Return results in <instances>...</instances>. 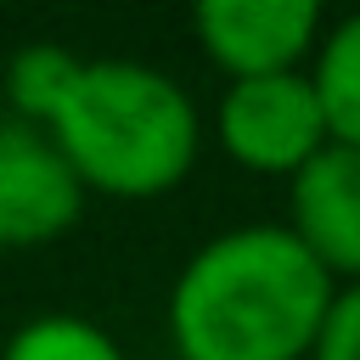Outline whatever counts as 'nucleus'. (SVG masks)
Here are the masks:
<instances>
[{
  "label": "nucleus",
  "mask_w": 360,
  "mask_h": 360,
  "mask_svg": "<svg viewBox=\"0 0 360 360\" xmlns=\"http://www.w3.org/2000/svg\"><path fill=\"white\" fill-rule=\"evenodd\" d=\"M0 124H6V107H0Z\"/></svg>",
  "instance_id": "9b49d317"
},
{
  "label": "nucleus",
  "mask_w": 360,
  "mask_h": 360,
  "mask_svg": "<svg viewBox=\"0 0 360 360\" xmlns=\"http://www.w3.org/2000/svg\"><path fill=\"white\" fill-rule=\"evenodd\" d=\"M309 360H360V281L332 292V304L321 315V332L309 343Z\"/></svg>",
  "instance_id": "9d476101"
},
{
  "label": "nucleus",
  "mask_w": 360,
  "mask_h": 360,
  "mask_svg": "<svg viewBox=\"0 0 360 360\" xmlns=\"http://www.w3.org/2000/svg\"><path fill=\"white\" fill-rule=\"evenodd\" d=\"M0 360H124V349H118V338H112L107 326H96L90 315L39 309V315H28V321L6 338Z\"/></svg>",
  "instance_id": "1a4fd4ad"
},
{
  "label": "nucleus",
  "mask_w": 360,
  "mask_h": 360,
  "mask_svg": "<svg viewBox=\"0 0 360 360\" xmlns=\"http://www.w3.org/2000/svg\"><path fill=\"white\" fill-rule=\"evenodd\" d=\"M90 191L39 124H0V248H39L79 225Z\"/></svg>",
  "instance_id": "39448f33"
},
{
  "label": "nucleus",
  "mask_w": 360,
  "mask_h": 360,
  "mask_svg": "<svg viewBox=\"0 0 360 360\" xmlns=\"http://www.w3.org/2000/svg\"><path fill=\"white\" fill-rule=\"evenodd\" d=\"M281 225L338 287L360 281V152L326 141L287 180V219Z\"/></svg>",
  "instance_id": "423d86ee"
},
{
  "label": "nucleus",
  "mask_w": 360,
  "mask_h": 360,
  "mask_svg": "<svg viewBox=\"0 0 360 360\" xmlns=\"http://www.w3.org/2000/svg\"><path fill=\"white\" fill-rule=\"evenodd\" d=\"M338 281L287 225L248 219L208 236L169 287V343L180 360H309Z\"/></svg>",
  "instance_id": "f257e3e1"
},
{
  "label": "nucleus",
  "mask_w": 360,
  "mask_h": 360,
  "mask_svg": "<svg viewBox=\"0 0 360 360\" xmlns=\"http://www.w3.org/2000/svg\"><path fill=\"white\" fill-rule=\"evenodd\" d=\"M45 135L62 146L90 197L118 202L169 197L174 186H186L202 152V118L180 79L129 56L79 62Z\"/></svg>",
  "instance_id": "f03ea898"
},
{
  "label": "nucleus",
  "mask_w": 360,
  "mask_h": 360,
  "mask_svg": "<svg viewBox=\"0 0 360 360\" xmlns=\"http://www.w3.org/2000/svg\"><path fill=\"white\" fill-rule=\"evenodd\" d=\"M202 56L225 79H264V73H298L321 39V6L315 0H202L191 11Z\"/></svg>",
  "instance_id": "20e7f679"
},
{
  "label": "nucleus",
  "mask_w": 360,
  "mask_h": 360,
  "mask_svg": "<svg viewBox=\"0 0 360 360\" xmlns=\"http://www.w3.org/2000/svg\"><path fill=\"white\" fill-rule=\"evenodd\" d=\"M0 259H6V248H0Z\"/></svg>",
  "instance_id": "f8f14e48"
},
{
  "label": "nucleus",
  "mask_w": 360,
  "mask_h": 360,
  "mask_svg": "<svg viewBox=\"0 0 360 360\" xmlns=\"http://www.w3.org/2000/svg\"><path fill=\"white\" fill-rule=\"evenodd\" d=\"M214 141L248 174L292 180L321 146L326 118L309 90V73H264V79H225L214 107Z\"/></svg>",
  "instance_id": "7ed1b4c3"
},
{
  "label": "nucleus",
  "mask_w": 360,
  "mask_h": 360,
  "mask_svg": "<svg viewBox=\"0 0 360 360\" xmlns=\"http://www.w3.org/2000/svg\"><path fill=\"white\" fill-rule=\"evenodd\" d=\"M304 73H309V90L321 101L326 141L360 152V11L338 17L332 28H321Z\"/></svg>",
  "instance_id": "0eeeda50"
},
{
  "label": "nucleus",
  "mask_w": 360,
  "mask_h": 360,
  "mask_svg": "<svg viewBox=\"0 0 360 360\" xmlns=\"http://www.w3.org/2000/svg\"><path fill=\"white\" fill-rule=\"evenodd\" d=\"M79 62L84 56H73L68 45H51V39L22 45L6 62V73H0V107H11L17 124H39L45 129L51 112H56V101L68 96V84L79 73Z\"/></svg>",
  "instance_id": "6e6552de"
}]
</instances>
